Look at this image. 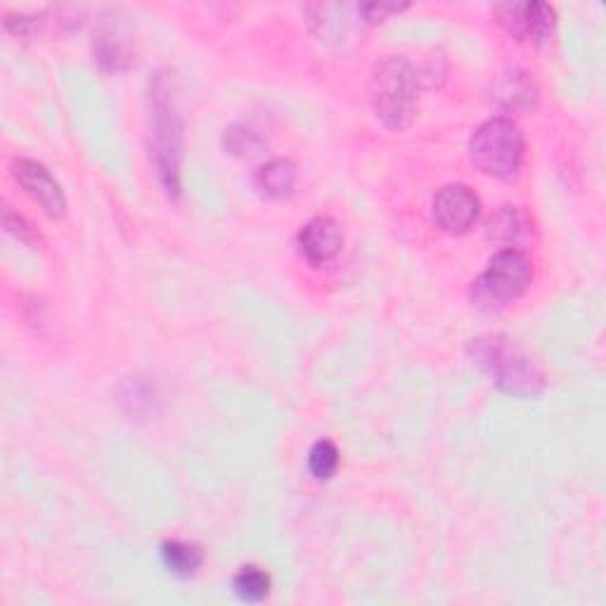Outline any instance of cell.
<instances>
[{"instance_id": "1", "label": "cell", "mask_w": 606, "mask_h": 606, "mask_svg": "<svg viewBox=\"0 0 606 606\" xmlns=\"http://www.w3.org/2000/svg\"><path fill=\"white\" fill-rule=\"evenodd\" d=\"M469 356L481 367L483 375L502 391L514 396H538L545 389L543 370L507 337L488 334V337L472 339Z\"/></svg>"}, {"instance_id": "2", "label": "cell", "mask_w": 606, "mask_h": 606, "mask_svg": "<svg viewBox=\"0 0 606 606\" xmlns=\"http://www.w3.org/2000/svg\"><path fill=\"white\" fill-rule=\"evenodd\" d=\"M419 72L405 57L391 55L375 64L370 76V105L377 121L391 131H403L417 114Z\"/></svg>"}, {"instance_id": "3", "label": "cell", "mask_w": 606, "mask_h": 606, "mask_svg": "<svg viewBox=\"0 0 606 606\" xmlns=\"http://www.w3.org/2000/svg\"><path fill=\"white\" fill-rule=\"evenodd\" d=\"M152 157L161 188L166 195L180 197V166H183V121L173 105L166 76H154L152 90Z\"/></svg>"}, {"instance_id": "4", "label": "cell", "mask_w": 606, "mask_h": 606, "mask_svg": "<svg viewBox=\"0 0 606 606\" xmlns=\"http://www.w3.org/2000/svg\"><path fill=\"white\" fill-rule=\"evenodd\" d=\"M524 133L517 121L507 116H495L476 128L469 140V159L486 176L512 180L519 176L524 164Z\"/></svg>"}, {"instance_id": "5", "label": "cell", "mask_w": 606, "mask_h": 606, "mask_svg": "<svg viewBox=\"0 0 606 606\" xmlns=\"http://www.w3.org/2000/svg\"><path fill=\"white\" fill-rule=\"evenodd\" d=\"M533 282V261L521 249H502L488 261L486 273L474 282V301L481 306H505L526 294Z\"/></svg>"}, {"instance_id": "6", "label": "cell", "mask_w": 606, "mask_h": 606, "mask_svg": "<svg viewBox=\"0 0 606 606\" xmlns=\"http://www.w3.org/2000/svg\"><path fill=\"white\" fill-rule=\"evenodd\" d=\"M481 199L472 188L455 183L446 185L434 197V221L450 235H464L479 223Z\"/></svg>"}, {"instance_id": "7", "label": "cell", "mask_w": 606, "mask_h": 606, "mask_svg": "<svg viewBox=\"0 0 606 606\" xmlns=\"http://www.w3.org/2000/svg\"><path fill=\"white\" fill-rule=\"evenodd\" d=\"M12 178L22 185L24 192L41 206V209L55 221H60L67 214V197L60 188V183L50 176V171L34 159H15L10 166Z\"/></svg>"}, {"instance_id": "8", "label": "cell", "mask_w": 606, "mask_h": 606, "mask_svg": "<svg viewBox=\"0 0 606 606\" xmlns=\"http://www.w3.org/2000/svg\"><path fill=\"white\" fill-rule=\"evenodd\" d=\"M344 247V232L334 218L318 216L308 221L299 232V249L311 266H325Z\"/></svg>"}, {"instance_id": "9", "label": "cell", "mask_w": 606, "mask_h": 606, "mask_svg": "<svg viewBox=\"0 0 606 606\" xmlns=\"http://www.w3.org/2000/svg\"><path fill=\"white\" fill-rule=\"evenodd\" d=\"M256 190L266 199H285L294 192L296 166L289 159H273L256 171Z\"/></svg>"}, {"instance_id": "10", "label": "cell", "mask_w": 606, "mask_h": 606, "mask_svg": "<svg viewBox=\"0 0 606 606\" xmlns=\"http://www.w3.org/2000/svg\"><path fill=\"white\" fill-rule=\"evenodd\" d=\"M528 232V218L519 206H500L486 221V237L495 244H514Z\"/></svg>"}, {"instance_id": "11", "label": "cell", "mask_w": 606, "mask_h": 606, "mask_svg": "<svg viewBox=\"0 0 606 606\" xmlns=\"http://www.w3.org/2000/svg\"><path fill=\"white\" fill-rule=\"evenodd\" d=\"M161 562H164L166 571L178 578H188L197 573L199 566L204 562V554L195 543H185V540H166L161 545Z\"/></svg>"}, {"instance_id": "12", "label": "cell", "mask_w": 606, "mask_h": 606, "mask_svg": "<svg viewBox=\"0 0 606 606\" xmlns=\"http://www.w3.org/2000/svg\"><path fill=\"white\" fill-rule=\"evenodd\" d=\"M495 100L507 109H531L538 100V90H535L533 79H528V74L514 72L498 83Z\"/></svg>"}, {"instance_id": "13", "label": "cell", "mask_w": 606, "mask_h": 606, "mask_svg": "<svg viewBox=\"0 0 606 606\" xmlns=\"http://www.w3.org/2000/svg\"><path fill=\"white\" fill-rule=\"evenodd\" d=\"M524 17H526V41H535V43L550 41L554 27H557V12H554L552 5L533 0V3H526Z\"/></svg>"}, {"instance_id": "14", "label": "cell", "mask_w": 606, "mask_h": 606, "mask_svg": "<svg viewBox=\"0 0 606 606\" xmlns=\"http://www.w3.org/2000/svg\"><path fill=\"white\" fill-rule=\"evenodd\" d=\"M232 588H235L237 597L242 602H263L270 595V576L266 571H261L259 566H244L232 578Z\"/></svg>"}, {"instance_id": "15", "label": "cell", "mask_w": 606, "mask_h": 606, "mask_svg": "<svg viewBox=\"0 0 606 606\" xmlns=\"http://www.w3.org/2000/svg\"><path fill=\"white\" fill-rule=\"evenodd\" d=\"M95 57H98V62L107 69H124L126 64L131 62L126 43L121 41L119 34H114V31L109 29L100 31V34L95 36Z\"/></svg>"}, {"instance_id": "16", "label": "cell", "mask_w": 606, "mask_h": 606, "mask_svg": "<svg viewBox=\"0 0 606 606\" xmlns=\"http://www.w3.org/2000/svg\"><path fill=\"white\" fill-rule=\"evenodd\" d=\"M339 467V450L332 441L313 443L311 453H308V469L315 479H330Z\"/></svg>"}, {"instance_id": "17", "label": "cell", "mask_w": 606, "mask_h": 606, "mask_svg": "<svg viewBox=\"0 0 606 606\" xmlns=\"http://www.w3.org/2000/svg\"><path fill=\"white\" fill-rule=\"evenodd\" d=\"M491 12L509 36H514L517 41H526V3H498L493 5Z\"/></svg>"}, {"instance_id": "18", "label": "cell", "mask_w": 606, "mask_h": 606, "mask_svg": "<svg viewBox=\"0 0 606 606\" xmlns=\"http://www.w3.org/2000/svg\"><path fill=\"white\" fill-rule=\"evenodd\" d=\"M223 145L230 154H237V157H251V154L261 152V138L254 131L244 126H232L225 131L223 135Z\"/></svg>"}, {"instance_id": "19", "label": "cell", "mask_w": 606, "mask_h": 606, "mask_svg": "<svg viewBox=\"0 0 606 606\" xmlns=\"http://www.w3.org/2000/svg\"><path fill=\"white\" fill-rule=\"evenodd\" d=\"M403 8L405 5H398V3H365V5H358V15L363 17V22H367V24H377L389 15H393V12H401Z\"/></svg>"}, {"instance_id": "20", "label": "cell", "mask_w": 606, "mask_h": 606, "mask_svg": "<svg viewBox=\"0 0 606 606\" xmlns=\"http://www.w3.org/2000/svg\"><path fill=\"white\" fill-rule=\"evenodd\" d=\"M3 221H5V228H8L12 232V235L17 237V240H22V242H27V244H34L36 242L34 228H31V225L27 221H24L22 216L12 214L10 209H5Z\"/></svg>"}, {"instance_id": "21", "label": "cell", "mask_w": 606, "mask_h": 606, "mask_svg": "<svg viewBox=\"0 0 606 606\" xmlns=\"http://www.w3.org/2000/svg\"><path fill=\"white\" fill-rule=\"evenodd\" d=\"M38 24H41V19L29 15H8L5 19V29L17 36H31L38 29Z\"/></svg>"}]
</instances>
